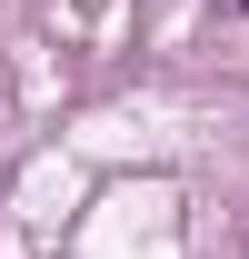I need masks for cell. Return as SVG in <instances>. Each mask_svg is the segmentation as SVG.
Masks as SVG:
<instances>
[{
  "label": "cell",
  "mask_w": 249,
  "mask_h": 259,
  "mask_svg": "<svg viewBox=\"0 0 249 259\" xmlns=\"http://www.w3.org/2000/svg\"><path fill=\"white\" fill-rule=\"evenodd\" d=\"M210 10H219V20H249V0H210Z\"/></svg>",
  "instance_id": "obj_1"
}]
</instances>
